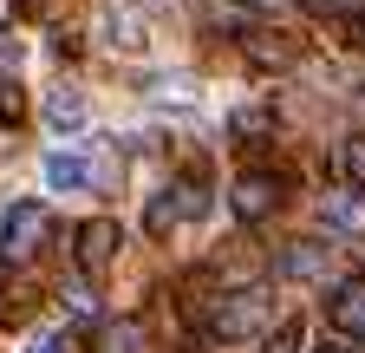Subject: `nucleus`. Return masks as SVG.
I'll use <instances>...</instances> for the list:
<instances>
[{
  "label": "nucleus",
  "mask_w": 365,
  "mask_h": 353,
  "mask_svg": "<svg viewBox=\"0 0 365 353\" xmlns=\"http://www.w3.org/2000/svg\"><path fill=\"white\" fill-rule=\"evenodd\" d=\"M78 269L85 275H105L111 269V255H118V223H111V216H91V223H78Z\"/></svg>",
  "instance_id": "4"
},
{
  "label": "nucleus",
  "mask_w": 365,
  "mask_h": 353,
  "mask_svg": "<svg viewBox=\"0 0 365 353\" xmlns=\"http://www.w3.org/2000/svg\"><path fill=\"white\" fill-rule=\"evenodd\" d=\"M327 353H352V347H327Z\"/></svg>",
  "instance_id": "23"
},
{
  "label": "nucleus",
  "mask_w": 365,
  "mask_h": 353,
  "mask_svg": "<svg viewBox=\"0 0 365 353\" xmlns=\"http://www.w3.org/2000/svg\"><path fill=\"white\" fill-rule=\"evenodd\" d=\"M228 203H235L242 223H261V216L281 209V176H274V170H242L235 190H228Z\"/></svg>",
  "instance_id": "3"
},
{
  "label": "nucleus",
  "mask_w": 365,
  "mask_h": 353,
  "mask_svg": "<svg viewBox=\"0 0 365 353\" xmlns=\"http://www.w3.org/2000/svg\"><path fill=\"white\" fill-rule=\"evenodd\" d=\"M85 118H91V105H85L78 85H59V92H46V124H53V131H78Z\"/></svg>",
  "instance_id": "6"
},
{
  "label": "nucleus",
  "mask_w": 365,
  "mask_h": 353,
  "mask_svg": "<svg viewBox=\"0 0 365 353\" xmlns=\"http://www.w3.org/2000/svg\"><path fill=\"white\" fill-rule=\"evenodd\" d=\"M242 53L255 59V66H294L300 59V46L287 33H242Z\"/></svg>",
  "instance_id": "7"
},
{
  "label": "nucleus",
  "mask_w": 365,
  "mask_h": 353,
  "mask_svg": "<svg viewBox=\"0 0 365 353\" xmlns=\"http://www.w3.org/2000/svg\"><path fill=\"white\" fill-rule=\"evenodd\" d=\"M327 229L333 236H365V190H339L327 203Z\"/></svg>",
  "instance_id": "9"
},
{
  "label": "nucleus",
  "mask_w": 365,
  "mask_h": 353,
  "mask_svg": "<svg viewBox=\"0 0 365 353\" xmlns=\"http://www.w3.org/2000/svg\"><path fill=\"white\" fill-rule=\"evenodd\" d=\"M319 262H327V249H319V242H294L287 255H281V275H319Z\"/></svg>",
  "instance_id": "12"
},
{
  "label": "nucleus",
  "mask_w": 365,
  "mask_h": 353,
  "mask_svg": "<svg viewBox=\"0 0 365 353\" xmlns=\"http://www.w3.org/2000/svg\"><path fill=\"white\" fill-rule=\"evenodd\" d=\"M307 14H319V20H365V0H307Z\"/></svg>",
  "instance_id": "16"
},
{
  "label": "nucleus",
  "mask_w": 365,
  "mask_h": 353,
  "mask_svg": "<svg viewBox=\"0 0 365 353\" xmlns=\"http://www.w3.org/2000/svg\"><path fill=\"white\" fill-rule=\"evenodd\" d=\"M26 353H72V334H66V327H59V334H39Z\"/></svg>",
  "instance_id": "20"
},
{
  "label": "nucleus",
  "mask_w": 365,
  "mask_h": 353,
  "mask_svg": "<svg viewBox=\"0 0 365 353\" xmlns=\"http://www.w3.org/2000/svg\"><path fill=\"white\" fill-rule=\"evenodd\" d=\"M98 353H144V327H137V321H118V327H105Z\"/></svg>",
  "instance_id": "14"
},
{
  "label": "nucleus",
  "mask_w": 365,
  "mask_h": 353,
  "mask_svg": "<svg viewBox=\"0 0 365 353\" xmlns=\"http://www.w3.org/2000/svg\"><path fill=\"white\" fill-rule=\"evenodd\" d=\"M170 203H176V223H196V216L209 209V184H202V170L176 176V184H170Z\"/></svg>",
  "instance_id": "10"
},
{
  "label": "nucleus",
  "mask_w": 365,
  "mask_h": 353,
  "mask_svg": "<svg viewBox=\"0 0 365 353\" xmlns=\"http://www.w3.org/2000/svg\"><path fill=\"white\" fill-rule=\"evenodd\" d=\"M7 20H14V0H0V26H7Z\"/></svg>",
  "instance_id": "22"
},
{
  "label": "nucleus",
  "mask_w": 365,
  "mask_h": 353,
  "mask_svg": "<svg viewBox=\"0 0 365 353\" xmlns=\"http://www.w3.org/2000/svg\"><path fill=\"white\" fill-rule=\"evenodd\" d=\"M26 118V99H20V85L14 79H0V124H20Z\"/></svg>",
  "instance_id": "18"
},
{
  "label": "nucleus",
  "mask_w": 365,
  "mask_h": 353,
  "mask_svg": "<svg viewBox=\"0 0 365 353\" xmlns=\"http://www.w3.org/2000/svg\"><path fill=\"white\" fill-rule=\"evenodd\" d=\"M46 236H53L46 203H14L7 216H0V262H7V269H26V262L46 249Z\"/></svg>",
  "instance_id": "1"
},
{
  "label": "nucleus",
  "mask_w": 365,
  "mask_h": 353,
  "mask_svg": "<svg viewBox=\"0 0 365 353\" xmlns=\"http://www.w3.org/2000/svg\"><path fill=\"white\" fill-rule=\"evenodd\" d=\"M267 321V288H235V294H222L209 301V340H248L255 327Z\"/></svg>",
  "instance_id": "2"
},
{
  "label": "nucleus",
  "mask_w": 365,
  "mask_h": 353,
  "mask_svg": "<svg viewBox=\"0 0 365 353\" xmlns=\"http://www.w3.org/2000/svg\"><path fill=\"white\" fill-rule=\"evenodd\" d=\"M242 7H248V14H287L294 0H242Z\"/></svg>",
  "instance_id": "21"
},
{
  "label": "nucleus",
  "mask_w": 365,
  "mask_h": 353,
  "mask_svg": "<svg viewBox=\"0 0 365 353\" xmlns=\"http://www.w3.org/2000/svg\"><path fill=\"white\" fill-rule=\"evenodd\" d=\"M228 131H235L242 144H255V138H267V131H274V111H261V105H242L235 118H228Z\"/></svg>",
  "instance_id": "13"
},
{
  "label": "nucleus",
  "mask_w": 365,
  "mask_h": 353,
  "mask_svg": "<svg viewBox=\"0 0 365 353\" xmlns=\"http://www.w3.org/2000/svg\"><path fill=\"white\" fill-rule=\"evenodd\" d=\"M261 353H300V321H281V327L261 340Z\"/></svg>",
  "instance_id": "17"
},
{
  "label": "nucleus",
  "mask_w": 365,
  "mask_h": 353,
  "mask_svg": "<svg viewBox=\"0 0 365 353\" xmlns=\"http://www.w3.org/2000/svg\"><path fill=\"white\" fill-rule=\"evenodd\" d=\"M66 301H72V314H98V294H91L85 282H72V288H66Z\"/></svg>",
  "instance_id": "19"
},
{
  "label": "nucleus",
  "mask_w": 365,
  "mask_h": 353,
  "mask_svg": "<svg viewBox=\"0 0 365 353\" xmlns=\"http://www.w3.org/2000/svg\"><path fill=\"white\" fill-rule=\"evenodd\" d=\"M144 229H150L157 242L176 229V203H170V190H157V197H150V209H144Z\"/></svg>",
  "instance_id": "15"
},
{
  "label": "nucleus",
  "mask_w": 365,
  "mask_h": 353,
  "mask_svg": "<svg viewBox=\"0 0 365 353\" xmlns=\"http://www.w3.org/2000/svg\"><path fill=\"white\" fill-rule=\"evenodd\" d=\"M39 176H46V190H85L91 184V164L72 157V151H53V157L39 164Z\"/></svg>",
  "instance_id": "8"
},
{
  "label": "nucleus",
  "mask_w": 365,
  "mask_h": 353,
  "mask_svg": "<svg viewBox=\"0 0 365 353\" xmlns=\"http://www.w3.org/2000/svg\"><path fill=\"white\" fill-rule=\"evenodd\" d=\"M327 314H333V327H339V334L365 340V275H346V282L333 288V301H327Z\"/></svg>",
  "instance_id": "5"
},
{
  "label": "nucleus",
  "mask_w": 365,
  "mask_h": 353,
  "mask_svg": "<svg viewBox=\"0 0 365 353\" xmlns=\"http://www.w3.org/2000/svg\"><path fill=\"white\" fill-rule=\"evenodd\" d=\"M333 170H339V184H346V190H365V138H359V131H352V138H339Z\"/></svg>",
  "instance_id": "11"
}]
</instances>
